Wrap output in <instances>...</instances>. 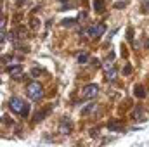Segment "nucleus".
<instances>
[{"instance_id": "f257e3e1", "label": "nucleus", "mask_w": 149, "mask_h": 147, "mask_svg": "<svg viewBox=\"0 0 149 147\" xmlns=\"http://www.w3.org/2000/svg\"><path fill=\"white\" fill-rule=\"evenodd\" d=\"M9 107L14 111L16 114H21V116H28V112H30V106L21 97H12L9 101Z\"/></svg>"}, {"instance_id": "f03ea898", "label": "nucleus", "mask_w": 149, "mask_h": 147, "mask_svg": "<svg viewBox=\"0 0 149 147\" xmlns=\"http://www.w3.org/2000/svg\"><path fill=\"white\" fill-rule=\"evenodd\" d=\"M26 92H28V97H30L31 101H40V99L43 97V87H42L38 81H31V83H28Z\"/></svg>"}, {"instance_id": "7ed1b4c3", "label": "nucleus", "mask_w": 149, "mask_h": 147, "mask_svg": "<svg viewBox=\"0 0 149 147\" xmlns=\"http://www.w3.org/2000/svg\"><path fill=\"white\" fill-rule=\"evenodd\" d=\"M104 31H106V26H104V24H94V26H90V28L87 30V35L92 37V38H95V37H101Z\"/></svg>"}, {"instance_id": "20e7f679", "label": "nucleus", "mask_w": 149, "mask_h": 147, "mask_svg": "<svg viewBox=\"0 0 149 147\" xmlns=\"http://www.w3.org/2000/svg\"><path fill=\"white\" fill-rule=\"evenodd\" d=\"M81 92H83V94H81V95H83V99H92V97H95V95H97V92H99V87L92 83V85H87V87H85Z\"/></svg>"}, {"instance_id": "39448f33", "label": "nucleus", "mask_w": 149, "mask_h": 147, "mask_svg": "<svg viewBox=\"0 0 149 147\" xmlns=\"http://www.w3.org/2000/svg\"><path fill=\"white\" fill-rule=\"evenodd\" d=\"M104 74H106V78H108L109 81H113V80L116 78V74H118V69L114 68V64L106 62V64H104Z\"/></svg>"}, {"instance_id": "423d86ee", "label": "nucleus", "mask_w": 149, "mask_h": 147, "mask_svg": "<svg viewBox=\"0 0 149 147\" xmlns=\"http://www.w3.org/2000/svg\"><path fill=\"white\" fill-rule=\"evenodd\" d=\"M7 73L10 74V76H14V78H21V73H23V66L21 64H14V66H9L7 68Z\"/></svg>"}, {"instance_id": "0eeeda50", "label": "nucleus", "mask_w": 149, "mask_h": 147, "mask_svg": "<svg viewBox=\"0 0 149 147\" xmlns=\"http://www.w3.org/2000/svg\"><path fill=\"white\" fill-rule=\"evenodd\" d=\"M70 132H71V123H70V119H68V118H64V119H63V123H61V133L68 135Z\"/></svg>"}, {"instance_id": "6e6552de", "label": "nucleus", "mask_w": 149, "mask_h": 147, "mask_svg": "<svg viewBox=\"0 0 149 147\" xmlns=\"http://www.w3.org/2000/svg\"><path fill=\"white\" fill-rule=\"evenodd\" d=\"M94 9H95L97 12L104 10V0H95V2H94Z\"/></svg>"}, {"instance_id": "1a4fd4ad", "label": "nucleus", "mask_w": 149, "mask_h": 147, "mask_svg": "<svg viewBox=\"0 0 149 147\" xmlns=\"http://www.w3.org/2000/svg\"><path fill=\"white\" fill-rule=\"evenodd\" d=\"M16 35H17L19 40H23V38H26V30H24V28H17V30H16Z\"/></svg>"}, {"instance_id": "9d476101", "label": "nucleus", "mask_w": 149, "mask_h": 147, "mask_svg": "<svg viewBox=\"0 0 149 147\" xmlns=\"http://www.w3.org/2000/svg\"><path fill=\"white\" fill-rule=\"evenodd\" d=\"M108 128L113 130V132H116V130H121V125H120V123H116V121H111V123L108 125Z\"/></svg>"}, {"instance_id": "9b49d317", "label": "nucleus", "mask_w": 149, "mask_h": 147, "mask_svg": "<svg viewBox=\"0 0 149 147\" xmlns=\"http://www.w3.org/2000/svg\"><path fill=\"white\" fill-rule=\"evenodd\" d=\"M45 114H47V111H38L37 114H35V121H42V119H43V118H45Z\"/></svg>"}, {"instance_id": "f8f14e48", "label": "nucleus", "mask_w": 149, "mask_h": 147, "mask_svg": "<svg viewBox=\"0 0 149 147\" xmlns=\"http://www.w3.org/2000/svg\"><path fill=\"white\" fill-rule=\"evenodd\" d=\"M135 92H137V97H144V95H146V92H144L142 85H137V87H135Z\"/></svg>"}, {"instance_id": "ddd939ff", "label": "nucleus", "mask_w": 149, "mask_h": 147, "mask_svg": "<svg viewBox=\"0 0 149 147\" xmlns=\"http://www.w3.org/2000/svg\"><path fill=\"white\" fill-rule=\"evenodd\" d=\"M87 61H88V55H87V54H80V55H78V62H80V64H85Z\"/></svg>"}, {"instance_id": "4468645a", "label": "nucleus", "mask_w": 149, "mask_h": 147, "mask_svg": "<svg viewBox=\"0 0 149 147\" xmlns=\"http://www.w3.org/2000/svg\"><path fill=\"white\" fill-rule=\"evenodd\" d=\"M94 109H95V104H90L88 107H85V109H83V114H88V112H92Z\"/></svg>"}, {"instance_id": "2eb2a0df", "label": "nucleus", "mask_w": 149, "mask_h": 147, "mask_svg": "<svg viewBox=\"0 0 149 147\" xmlns=\"http://www.w3.org/2000/svg\"><path fill=\"white\" fill-rule=\"evenodd\" d=\"M74 23H76V19H66L63 24H64V26H73Z\"/></svg>"}, {"instance_id": "dca6fc26", "label": "nucleus", "mask_w": 149, "mask_h": 147, "mask_svg": "<svg viewBox=\"0 0 149 147\" xmlns=\"http://www.w3.org/2000/svg\"><path fill=\"white\" fill-rule=\"evenodd\" d=\"M40 73H42V69H40V68H33V69H31V74H33V76H38Z\"/></svg>"}, {"instance_id": "f3484780", "label": "nucleus", "mask_w": 149, "mask_h": 147, "mask_svg": "<svg viewBox=\"0 0 149 147\" xmlns=\"http://www.w3.org/2000/svg\"><path fill=\"white\" fill-rule=\"evenodd\" d=\"M31 28H33V30H37V28H38V19H37V17H35V19H31Z\"/></svg>"}, {"instance_id": "a211bd4d", "label": "nucleus", "mask_w": 149, "mask_h": 147, "mask_svg": "<svg viewBox=\"0 0 149 147\" xmlns=\"http://www.w3.org/2000/svg\"><path fill=\"white\" fill-rule=\"evenodd\" d=\"M142 10H144V12H146V10H149V0L142 3Z\"/></svg>"}, {"instance_id": "6ab92c4d", "label": "nucleus", "mask_w": 149, "mask_h": 147, "mask_svg": "<svg viewBox=\"0 0 149 147\" xmlns=\"http://www.w3.org/2000/svg\"><path fill=\"white\" fill-rule=\"evenodd\" d=\"M125 5H127V2H120V3H116L114 7H116V9H120V7H125Z\"/></svg>"}, {"instance_id": "aec40b11", "label": "nucleus", "mask_w": 149, "mask_h": 147, "mask_svg": "<svg viewBox=\"0 0 149 147\" xmlns=\"http://www.w3.org/2000/svg\"><path fill=\"white\" fill-rule=\"evenodd\" d=\"M123 73H125V74H128V73H130V66H125V69H123Z\"/></svg>"}]
</instances>
